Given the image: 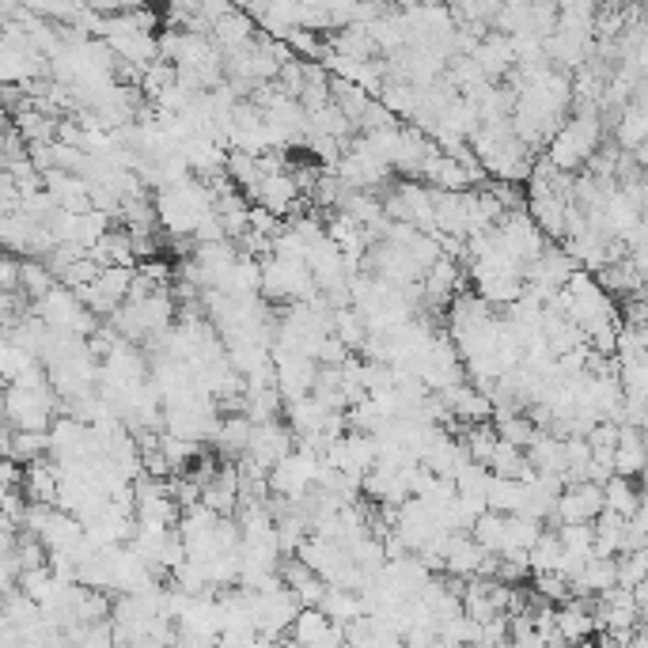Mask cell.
Segmentation results:
<instances>
[{
    "instance_id": "obj_3",
    "label": "cell",
    "mask_w": 648,
    "mask_h": 648,
    "mask_svg": "<svg viewBox=\"0 0 648 648\" xmlns=\"http://www.w3.org/2000/svg\"><path fill=\"white\" fill-rule=\"evenodd\" d=\"M607 509V490L599 482H573L557 497V523H596L599 512Z\"/></svg>"
},
{
    "instance_id": "obj_6",
    "label": "cell",
    "mask_w": 648,
    "mask_h": 648,
    "mask_svg": "<svg viewBox=\"0 0 648 648\" xmlns=\"http://www.w3.org/2000/svg\"><path fill=\"white\" fill-rule=\"evenodd\" d=\"M645 470H648V437L641 425L626 421L623 437H618V448H615V474L641 478Z\"/></svg>"
},
{
    "instance_id": "obj_5",
    "label": "cell",
    "mask_w": 648,
    "mask_h": 648,
    "mask_svg": "<svg viewBox=\"0 0 648 648\" xmlns=\"http://www.w3.org/2000/svg\"><path fill=\"white\" fill-rule=\"evenodd\" d=\"M254 34H259V20L251 12H243V8H232V12H224L212 23V42L224 53L247 50L254 42Z\"/></svg>"
},
{
    "instance_id": "obj_1",
    "label": "cell",
    "mask_w": 648,
    "mask_h": 648,
    "mask_svg": "<svg viewBox=\"0 0 648 648\" xmlns=\"http://www.w3.org/2000/svg\"><path fill=\"white\" fill-rule=\"evenodd\" d=\"M603 145V114L599 106H576L562 129L554 133V140L546 145V159L557 171L576 175V167H584Z\"/></svg>"
},
{
    "instance_id": "obj_4",
    "label": "cell",
    "mask_w": 648,
    "mask_h": 648,
    "mask_svg": "<svg viewBox=\"0 0 648 648\" xmlns=\"http://www.w3.org/2000/svg\"><path fill=\"white\" fill-rule=\"evenodd\" d=\"M251 198H254V206H265L270 212H278V217H292V212L300 209V198H307V194L300 190L292 171H270V175H262V182L251 190Z\"/></svg>"
},
{
    "instance_id": "obj_2",
    "label": "cell",
    "mask_w": 648,
    "mask_h": 648,
    "mask_svg": "<svg viewBox=\"0 0 648 648\" xmlns=\"http://www.w3.org/2000/svg\"><path fill=\"white\" fill-rule=\"evenodd\" d=\"M58 387L53 384H8L4 395V417L12 429L50 432L58 417Z\"/></svg>"
},
{
    "instance_id": "obj_7",
    "label": "cell",
    "mask_w": 648,
    "mask_h": 648,
    "mask_svg": "<svg viewBox=\"0 0 648 648\" xmlns=\"http://www.w3.org/2000/svg\"><path fill=\"white\" fill-rule=\"evenodd\" d=\"M603 490H607L610 512H618V516H637V509H641V485H637V478L610 474V482L603 485Z\"/></svg>"
}]
</instances>
